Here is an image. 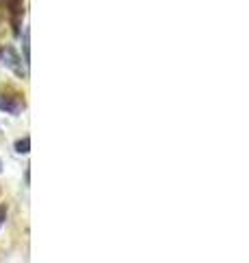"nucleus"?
<instances>
[{"mask_svg": "<svg viewBox=\"0 0 249 263\" xmlns=\"http://www.w3.org/2000/svg\"><path fill=\"white\" fill-rule=\"evenodd\" d=\"M27 108V97L20 88L11 84H0V112L5 114H20Z\"/></svg>", "mask_w": 249, "mask_h": 263, "instance_id": "obj_1", "label": "nucleus"}, {"mask_svg": "<svg viewBox=\"0 0 249 263\" xmlns=\"http://www.w3.org/2000/svg\"><path fill=\"white\" fill-rule=\"evenodd\" d=\"M5 13L9 18L11 31L13 35H20L22 33V18H24V3L22 0H5Z\"/></svg>", "mask_w": 249, "mask_h": 263, "instance_id": "obj_2", "label": "nucleus"}, {"mask_svg": "<svg viewBox=\"0 0 249 263\" xmlns=\"http://www.w3.org/2000/svg\"><path fill=\"white\" fill-rule=\"evenodd\" d=\"M0 62H3L5 66H9V68L15 72V75H20V77H27V66H22L20 55L15 53V48H13V46L5 44L3 48H0Z\"/></svg>", "mask_w": 249, "mask_h": 263, "instance_id": "obj_3", "label": "nucleus"}, {"mask_svg": "<svg viewBox=\"0 0 249 263\" xmlns=\"http://www.w3.org/2000/svg\"><path fill=\"white\" fill-rule=\"evenodd\" d=\"M29 29H24L22 31V51H24V66H29V60H31V55H29Z\"/></svg>", "mask_w": 249, "mask_h": 263, "instance_id": "obj_4", "label": "nucleus"}, {"mask_svg": "<svg viewBox=\"0 0 249 263\" xmlns=\"http://www.w3.org/2000/svg\"><path fill=\"white\" fill-rule=\"evenodd\" d=\"M15 152H18V154H29L31 152V138L29 136L20 138V141L15 143Z\"/></svg>", "mask_w": 249, "mask_h": 263, "instance_id": "obj_5", "label": "nucleus"}, {"mask_svg": "<svg viewBox=\"0 0 249 263\" xmlns=\"http://www.w3.org/2000/svg\"><path fill=\"white\" fill-rule=\"evenodd\" d=\"M5 219H7V206L5 204H0V226L5 224Z\"/></svg>", "mask_w": 249, "mask_h": 263, "instance_id": "obj_6", "label": "nucleus"}, {"mask_svg": "<svg viewBox=\"0 0 249 263\" xmlns=\"http://www.w3.org/2000/svg\"><path fill=\"white\" fill-rule=\"evenodd\" d=\"M5 18V0H0V20Z\"/></svg>", "mask_w": 249, "mask_h": 263, "instance_id": "obj_7", "label": "nucleus"}, {"mask_svg": "<svg viewBox=\"0 0 249 263\" xmlns=\"http://www.w3.org/2000/svg\"><path fill=\"white\" fill-rule=\"evenodd\" d=\"M0 169H3V162H0Z\"/></svg>", "mask_w": 249, "mask_h": 263, "instance_id": "obj_8", "label": "nucleus"}, {"mask_svg": "<svg viewBox=\"0 0 249 263\" xmlns=\"http://www.w3.org/2000/svg\"><path fill=\"white\" fill-rule=\"evenodd\" d=\"M0 48H3V44H0Z\"/></svg>", "mask_w": 249, "mask_h": 263, "instance_id": "obj_9", "label": "nucleus"}]
</instances>
